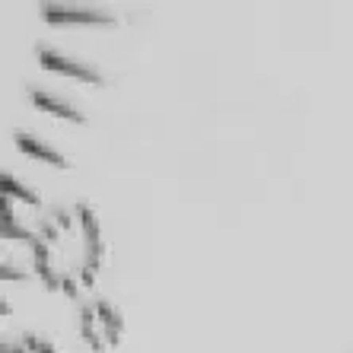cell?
Segmentation results:
<instances>
[{
	"label": "cell",
	"instance_id": "cell-4",
	"mask_svg": "<svg viewBox=\"0 0 353 353\" xmlns=\"http://www.w3.org/2000/svg\"><path fill=\"white\" fill-rule=\"evenodd\" d=\"M17 140H19V147H23L26 153H32V157L45 159V163H54V165H64V169H67V159H61L58 153H51V150H48V147H41V143H39V147H35V143H32V137H29V134H19Z\"/></svg>",
	"mask_w": 353,
	"mask_h": 353
},
{
	"label": "cell",
	"instance_id": "cell-2",
	"mask_svg": "<svg viewBox=\"0 0 353 353\" xmlns=\"http://www.w3.org/2000/svg\"><path fill=\"white\" fill-rule=\"evenodd\" d=\"M124 334V319L112 303L92 299L80 309V337L86 341L92 353H112L118 350Z\"/></svg>",
	"mask_w": 353,
	"mask_h": 353
},
{
	"label": "cell",
	"instance_id": "cell-3",
	"mask_svg": "<svg viewBox=\"0 0 353 353\" xmlns=\"http://www.w3.org/2000/svg\"><path fill=\"white\" fill-rule=\"evenodd\" d=\"M3 353H58V347L41 334H19L13 341H7Z\"/></svg>",
	"mask_w": 353,
	"mask_h": 353
},
{
	"label": "cell",
	"instance_id": "cell-1",
	"mask_svg": "<svg viewBox=\"0 0 353 353\" xmlns=\"http://www.w3.org/2000/svg\"><path fill=\"white\" fill-rule=\"evenodd\" d=\"M35 274L54 293L80 296L92 287L102 268V230L90 207H51L35 223L32 236Z\"/></svg>",
	"mask_w": 353,
	"mask_h": 353
},
{
	"label": "cell",
	"instance_id": "cell-5",
	"mask_svg": "<svg viewBox=\"0 0 353 353\" xmlns=\"http://www.w3.org/2000/svg\"><path fill=\"white\" fill-rule=\"evenodd\" d=\"M35 105L48 108L51 115H58V118H70V121H80V115H77V112L67 105V102H54L51 96H35Z\"/></svg>",
	"mask_w": 353,
	"mask_h": 353
}]
</instances>
